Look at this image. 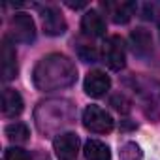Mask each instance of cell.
<instances>
[{
    "mask_svg": "<svg viewBox=\"0 0 160 160\" xmlns=\"http://www.w3.org/2000/svg\"><path fill=\"white\" fill-rule=\"evenodd\" d=\"M77 70L64 55H49L34 70V83L42 91H55L75 81Z\"/></svg>",
    "mask_w": 160,
    "mask_h": 160,
    "instance_id": "1",
    "label": "cell"
},
{
    "mask_svg": "<svg viewBox=\"0 0 160 160\" xmlns=\"http://www.w3.org/2000/svg\"><path fill=\"white\" fill-rule=\"evenodd\" d=\"M113 117L100 106H89L83 111V126L94 134H108L113 130Z\"/></svg>",
    "mask_w": 160,
    "mask_h": 160,
    "instance_id": "2",
    "label": "cell"
},
{
    "mask_svg": "<svg viewBox=\"0 0 160 160\" xmlns=\"http://www.w3.org/2000/svg\"><path fill=\"white\" fill-rule=\"evenodd\" d=\"M102 58H104L106 66L115 70V72L124 68V64H126V49H124V43H122V40L119 36L106 38L104 47H102Z\"/></svg>",
    "mask_w": 160,
    "mask_h": 160,
    "instance_id": "3",
    "label": "cell"
},
{
    "mask_svg": "<svg viewBox=\"0 0 160 160\" xmlns=\"http://www.w3.org/2000/svg\"><path fill=\"white\" fill-rule=\"evenodd\" d=\"M10 28H12V38L21 43H30L36 36V27L28 13H15L10 23Z\"/></svg>",
    "mask_w": 160,
    "mask_h": 160,
    "instance_id": "4",
    "label": "cell"
},
{
    "mask_svg": "<svg viewBox=\"0 0 160 160\" xmlns=\"http://www.w3.org/2000/svg\"><path fill=\"white\" fill-rule=\"evenodd\" d=\"M53 149L58 160H75L79 152V138L72 132L60 134L53 141Z\"/></svg>",
    "mask_w": 160,
    "mask_h": 160,
    "instance_id": "5",
    "label": "cell"
},
{
    "mask_svg": "<svg viewBox=\"0 0 160 160\" xmlns=\"http://www.w3.org/2000/svg\"><path fill=\"white\" fill-rule=\"evenodd\" d=\"M111 87V79L109 75H106L104 72L100 70H94V72H89L87 77H85V92L92 98H100L104 96Z\"/></svg>",
    "mask_w": 160,
    "mask_h": 160,
    "instance_id": "6",
    "label": "cell"
},
{
    "mask_svg": "<svg viewBox=\"0 0 160 160\" xmlns=\"http://www.w3.org/2000/svg\"><path fill=\"white\" fill-rule=\"evenodd\" d=\"M42 19H43V30L49 36H60L66 32V21L62 17V13L57 8H45L42 12Z\"/></svg>",
    "mask_w": 160,
    "mask_h": 160,
    "instance_id": "7",
    "label": "cell"
},
{
    "mask_svg": "<svg viewBox=\"0 0 160 160\" xmlns=\"http://www.w3.org/2000/svg\"><path fill=\"white\" fill-rule=\"evenodd\" d=\"M104 8L108 10L111 21L117 25H126L136 12L134 2H108V4H104Z\"/></svg>",
    "mask_w": 160,
    "mask_h": 160,
    "instance_id": "8",
    "label": "cell"
},
{
    "mask_svg": "<svg viewBox=\"0 0 160 160\" xmlns=\"http://www.w3.org/2000/svg\"><path fill=\"white\" fill-rule=\"evenodd\" d=\"M81 28L87 36L98 38V36H104L106 32V21L96 10H89L81 19Z\"/></svg>",
    "mask_w": 160,
    "mask_h": 160,
    "instance_id": "9",
    "label": "cell"
},
{
    "mask_svg": "<svg viewBox=\"0 0 160 160\" xmlns=\"http://www.w3.org/2000/svg\"><path fill=\"white\" fill-rule=\"evenodd\" d=\"M2 73L6 81H10L17 75V57L8 38L2 40Z\"/></svg>",
    "mask_w": 160,
    "mask_h": 160,
    "instance_id": "10",
    "label": "cell"
},
{
    "mask_svg": "<svg viewBox=\"0 0 160 160\" xmlns=\"http://www.w3.org/2000/svg\"><path fill=\"white\" fill-rule=\"evenodd\" d=\"M23 111V98L13 89H4L2 92V115L4 117H17Z\"/></svg>",
    "mask_w": 160,
    "mask_h": 160,
    "instance_id": "11",
    "label": "cell"
},
{
    "mask_svg": "<svg viewBox=\"0 0 160 160\" xmlns=\"http://www.w3.org/2000/svg\"><path fill=\"white\" fill-rule=\"evenodd\" d=\"M85 158L87 160H111V151L106 143L98 139H89L85 143Z\"/></svg>",
    "mask_w": 160,
    "mask_h": 160,
    "instance_id": "12",
    "label": "cell"
},
{
    "mask_svg": "<svg viewBox=\"0 0 160 160\" xmlns=\"http://www.w3.org/2000/svg\"><path fill=\"white\" fill-rule=\"evenodd\" d=\"M130 38H132V43H134V51H136L138 55H147V53L151 51L152 42H151V34H149L145 28L134 30Z\"/></svg>",
    "mask_w": 160,
    "mask_h": 160,
    "instance_id": "13",
    "label": "cell"
},
{
    "mask_svg": "<svg viewBox=\"0 0 160 160\" xmlns=\"http://www.w3.org/2000/svg\"><path fill=\"white\" fill-rule=\"evenodd\" d=\"M6 136L13 143H25V141H28L30 132H28L27 124H23V122H12V124L6 126Z\"/></svg>",
    "mask_w": 160,
    "mask_h": 160,
    "instance_id": "14",
    "label": "cell"
},
{
    "mask_svg": "<svg viewBox=\"0 0 160 160\" xmlns=\"http://www.w3.org/2000/svg\"><path fill=\"white\" fill-rule=\"evenodd\" d=\"M141 156H143V152H141L139 145L134 141L124 143L121 149V160H141Z\"/></svg>",
    "mask_w": 160,
    "mask_h": 160,
    "instance_id": "15",
    "label": "cell"
},
{
    "mask_svg": "<svg viewBox=\"0 0 160 160\" xmlns=\"http://www.w3.org/2000/svg\"><path fill=\"white\" fill-rule=\"evenodd\" d=\"M4 160H30V154L19 147H10L4 152Z\"/></svg>",
    "mask_w": 160,
    "mask_h": 160,
    "instance_id": "16",
    "label": "cell"
},
{
    "mask_svg": "<svg viewBox=\"0 0 160 160\" xmlns=\"http://www.w3.org/2000/svg\"><path fill=\"white\" fill-rule=\"evenodd\" d=\"M79 55L83 57V60H85V62H94V60L98 58L96 51H94L91 45H89V47H81V49H79Z\"/></svg>",
    "mask_w": 160,
    "mask_h": 160,
    "instance_id": "17",
    "label": "cell"
},
{
    "mask_svg": "<svg viewBox=\"0 0 160 160\" xmlns=\"http://www.w3.org/2000/svg\"><path fill=\"white\" fill-rule=\"evenodd\" d=\"M111 104H115V109H119V111H128L130 108H128V102L121 96V100H119V96H115L113 100H111Z\"/></svg>",
    "mask_w": 160,
    "mask_h": 160,
    "instance_id": "18",
    "label": "cell"
},
{
    "mask_svg": "<svg viewBox=\"0 0 160 160\" xmlns=\"http://www.w3.org/2000/svg\"><path fill=\"white\" fill-rule=\"evenodd\" d=\"M68 6L73 8V10H77V8H85V4H72V2H68Z\"/></svg>",
    "mask_w": 160,
    "mask_h": 160,
    "instance_id": "19",
    "label": "cell"
},
{
    "mask_svg": "<svg viewBox=\"0 0 160 160\" xmlns=\"http://www.w3.org/2000/svg\"><path fill=\"white\" fill-rule=\"evenodd\" d=\"M158 28H160V21H158Z\"/></svg>",
    "mask_w": 160,
    "mask_h": 160,
    "instance_id": "20",
    "label": "cell"
}]
</instances>
